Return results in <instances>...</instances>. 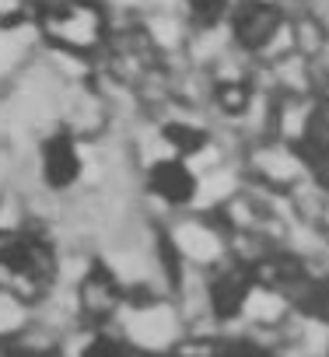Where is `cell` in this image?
<instances>
[{
	"instance_id": "6da1fadb",
	"label": "cell",
	"mask_w": 329,
	"mask_h": 357,
	"mask_svg": "<svg viewBox=\"0 0 329 357\" xmlns=\"http://www.w3.org/2000/svg\"><path fill=\"white\" fill-rule=\"evenodd\" d=\"M224 25L231 39L249 53H266L280 43V36L291 32V18L273 0H235Z\"/></svg>"
},
{
	"instance_id": "7a4b0ae2",
	"label": "cell",
	"mask_w": 329,
	"mask_h": 357,
	"mask_svg": "<svg viewBox=\"0 0 329 357\" xmlns=\"http://www.w3.org/2000/svg\"><path fill=\"white\" fill-rule=\"evenodd\" d=\"M60 168H67L70 178L77 175L74 151H70L67 140H53V144H49V154H46V172H49V183H53V186H60Z\"/></svg>"
}]
</instances>
